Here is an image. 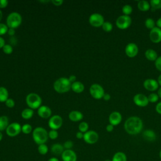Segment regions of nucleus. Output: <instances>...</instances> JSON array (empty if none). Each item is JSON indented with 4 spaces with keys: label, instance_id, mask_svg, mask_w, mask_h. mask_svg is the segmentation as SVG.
<instances>
[{
    "label": "nucleus",
    "instance_id": "53",
    "mask_svg": "<svg viewBox=\"0 0 161 161\" xmlns=\"http://www.w3.org/2000/svg\"><path fill=\"white\" fill-rule=\"evenodd\" d=\"M48 161H59V160L57 157H51L48 160Z\"/></svg>",
    "mask_w": 161,
    "mask_h": 161
},
{
    "label": "nucleus",
    "instance_id": "58",
    "mask_svg": "<svg viewBox=\"0 0 161 161\" xmlns=\"http://www.w3.org/2000/svg\"><path fill=\"white\" fill-rule=\"evenodd\" d=\"M159 157H160V160H161V150H160V152H159Z\"/></svg>",
    "mask_w": 161,
    "mask_h": 161
},
{
    "label": "nucleus",
    "instance_id": "10",
    "mask_svg": "<svg viewBox=\"0 0 161 161\" xmlns=\"http://www.w3.org/2000/svg\"><path fill=\"white\" fill-rule=\"evenodd\" d=\"M21 131V126L19 123L14 122L9 125L6 130V133L10 137L17 136Z\"/></svg>",
    "mask_w": 161,
    "mask_h": 161
},
{
    "label": "nucleus",
    "instance_id": "42",
    "mask_svg": "<svg viewBox=\"0 0 161 161\" xmlns=\"http://www.w3.org/2000/svg\"><path fill=\"white\" fill-rule=\"evenodd\" d=\"M155 65L156 69L161 72V56L157 57V58L155 61Z\"/></svg>",
    "mask_w": 161,
    "mask_h": 161
},
{
    "label": "nucleus",
    "instance_id": "57",
    "mask_svg": "<svg viewBox=\"0 0 161 161\" xmlns=\"http://www.w3.org/2000/svg\"><path fill=\"white\" fill-rule=\"evenodd\" d=\"M3 133H1V131H0V142L2 140V139H3Z\"/></svg>",
    "mask_w": 161,
    "mask_h": 161
},
{
    "label": "nucleus",
    "instance_id": "38",
    "mask_svg": "<svg viewBox=\"0 0 161 161\" xmlns=\"http://www.w3.org/2000/svg\"><path fill=\"white\" fill-rule=\"evenodd\" d=\"M9 28L6 25V24L0 23V36L8 33Z\"/></svg>",
    "mask_w": 161,
    "mask_h": 161
},
{
    "label": "nucleus",
    "instance_id": "52",
    "mask_svg": "<svg viewBox=\"0 0 161 161\" xmlns=\"http://www.w3.org/2000/svg\"><path fill=\"white\" fill-rule=\"evenodd\" d=\"M156 25L158 28L161 29V17L157 19V21L156 22Z\"/></svg>",
    "mask_w": 161,
    "mask_h": 161
},
{
    "label": "nucleus",
    "instance_id": "5",
    "mask_svg": "<svg viewBox=\"0 0 161 161\" xmlns=\"http://www.w3.org/2000/svg\"><path fill=\"white\" fill-rule=\"evenodd\" d=\"M22 23V17L18 12L11 13L6 18V25L9 28L15 29Z\"/></svg>",
    "mask_w": 161,
    "mask_h": 161
},
{
    "label": "nucleus",
    "instance_id": "49",
    "mask_svg": "<svg viewBox=\"0 0 161 161\" xmlns=\"http://www.w3.org/2000/svg\"><path fill=\"white\" fill-rule=\"evenodd\" d=\"M8 34L9 36H13V35H14V34H15L14 29H13V28H9L8 31Z\"/></svg>",
    "mask_w": 161,
    "mask_h": 161
},
{
    "label": "nucleus",
    "instance_id": "23",
    "mask_svg": "<svg viewBox=\"0 0 161 161\" xmlns=\"http://www.w3.org/2000/svg\"><path fill=\"white\" fill-rule=\"evenodd\" d=\"M145 56L148 60L150 61H155L157 58V52L151 48H149L145 51Z\"/></svg>",
    "mask_w": 161,
    "mask_h": 161
},
{
    "label": "nucleus",
    "instance_id": "9",
    "mask_svg": "<svg viewBox=\"0 0 161 161\" xmlns=\"http://www.w3.org/2000/svg\"><path fill=\"white\" fill-rule=\"evenodd\" d=\"M63 124V119L62 118L58 115L55 114L52 116L48 122V125L51 130H57L59 129Z\"/></svg>",
    "mask_w": 161,
    "mask_h": 161
},
{
    "label": "nucleus",
    "instance_id": "4",
    "mask_svg": "<svg viewBox=\"0 0 161 161\" xmlns=\"http://www.w3.org/2000/svg\"><path fill=\"white\" fill-rule=\"evenodd\" d=\"M25 101L29 108H31L32 109H38L42 106V98L36 93L31 92L28 94L26 97Z\"/></svg>",
    "mask_w": 161,
    "mask_h": 161
},
{
    "label": "nucleus",
    "instance_id": "43",
    "mask_svg": "<svg viewBox=\"0 0 161 161\" xmlns=\"http://www.w3.org/2000/svg\"><path fill=\"white\" fill-rule=\"evenodd\" d=\"M8 4V1L7 0H0V8H4Z\"/></svg>",
    "mask_w": 161,
    "mask_h": 161
},
{
    "label": "nucleus",
    "instance_id": "48",
    "mask_svg": "<svg viewBox=\"0 0 161 161\" xmlns=\"http://www.w3.org/2000/svg\"><path fill=\"white\" fill-rule=\"evenodd\" d=\"M75 136L77 139H82L84 137V133L80 132V131H77L76 133V135H75Z\"/></svg>",
    "mask_w": 161,
    "mask_h": 161
},
{
    "label": "nucleus",
    "instance_id": "14",
    "mask_svg": "<svg viewBox=\"0 0 161 161\" xmlns=\"http://www.w3.org/2000/svg\"><path fill=\"white\" fill-rule=\"evenodd\" d=\"M149 37L153 43H160L161 42V29L158 27L152 29L149 33Z\"/></svg>",
    "mask_w": 161,
    "mask_h": 161
},
{
    "label": "nucleus",
    "instance_id": "3",
    "mask_svg": "<svg viewBox=\"0 0 161 161\" xmlns=\"http://www.w3.org/2000/svg\"><path fill=\"white\" fill-rule=\"evenodd\" d=\"M32 137L37 145L45 144L48 140V134L47 131L43 127H36L33 130Z\"/></svg>",
    "mask_w": 161,
    "mask_h": 161
},
{
    "label": "nucleus",
    "instance_id": "16",
    "mask_svg": "<svg viewBox=\"0 0 161 161\" xmlns=\"http://www.w3.org/2000/svg\"><path fill=\"white\" fill-rule=\"evenodd\" d=\"M63 161H77V155L74 151L71 150H65L61 155Z\"/></svg>",
    "mask_w": 161,
    "mask_h": 161
},
{
    "label": "nucleus",
    "instance_id": "36",
    "mask_svg": "<svg viewBox=\"0 0 161 161\" xmlns=\"http://www.w3.org/2000/svg\"><path fill=\"white\" fill-rule=\"evenodd\" d=\"M3 51L6 54H11L13 52V47L9 44H5L4 46L3 47Z\"/></svg>",
    "mask_w": 161,
    "mask_h": 161
},
{
    "label": "nucleus",
    "instance_id": "59",
    "mask_svg": "<svg viewBox=\"0 0 161 161\" xmlns=\"http://www.w3.org/2000/svg\"><path fill=\"white\" fill-rule=\"evenodd\" d=\"M104 161H112V160H110V159H106V160H104Z\"/></svg>",
    "mask_w": 161,
    "mask_h": 161
},
{
    "label": "nucleus",
    "instance_id": "56",
    "mask_svg": "<svg viewBox=\"0 0 161 161\" xmlns=\"http://www.w3.org/2000/svg\"><path fill=\"white\" fill-rule=\"evenodd\" d=\"M2 18H3V12H2V11L0 9V21H1Z\"/></svg>",
    "mask_w": 161,
    "mask_h": 161
},
{
    "label": "nucleus",
    "instance_id": "47",
    "mask_svg": "<svg viewBox=\"0 0 161 161\" xmlns=\"http://www.w3.org/2000/svg\"><path fill=\"white\" fill-rule=\"evenodd\" d=\"M106 131H108V132H111V131L114 130V126L112 125H111V124H109V125H108L106 126Z\"/></svg>",
    "mask_w": 161,
    "mask_h": 161
},
{
    "label": "nucleus",
    "instance_id": "19",
    "mask_svg": "<svg viewBox=\"0 0 161 161\" xmlns=\"http://www.w3.org/2000/svg\"><path fill=\"white\" fill-rule=\"evenodd\" d=\"M84 116L83 114L79 111L74 110L70 112L69 114V118L70 121L74 122H77L82 119Z\"/></svg>",
    "mask_w": 161,
    "mask_h": 161
},
{
    "label": "nucleus",
    "instance_id": "51",
    "mask_svg": "<svg viewBox=\"0 0 161 161\" xmlns=\"http://www.w3.org/2000/svg\"><path fill=\"white\" fill-rule=\"evenodd\" d=\"M103 98V99H104V101H109V100L111 99V96H110V94H108V93H105V94H104Z\"/></svg>",
    "mask_w": 161,
    "mask_h": 161
},
{
    "label": "nucleus",
    "instance_id": "41",
    "mask_svg": "<svg viewBox=\"0 0 161 161\" xmlns=\"http://www.w3.org/2000/svg\"><path fill=\"white\" fill-rule=\"evenodd\" d=\"M5 103V105L8 107V108H13L14 106H15V102L14 101L11 99V98H8L6 102L4 103Z\"/></svg>",
    "mask_w": 161,
    "mask_h": 161
},
{
    "label": "nucleus",
    "instance_id": "34",
    "mask_svg": "<svg viewBox=\"0 0 161 161\" xmlns=\"http://www.w3.org/2000/svg\"><path fill=\"white\" fill-rule=\"evenodd\" d=\"M101 27L106 32H110L113 30V25L109 21H104Z\"/></svg>",
    "mask_w": 161,
    "mask_h": 161
},
{
    "label": "nucleus",
    "instance_id": "44",
    "mask_svg": "<svg viewBox=\"0 0 161 161\" xmlns=\"http://www.w3.org/2000/svg\"><path fill=\"white\" fill-rule=\"evenodd\" d=\"M51 2L53 3V5L57 6L62 5V4L64 3V1L62 0H52V1H51Z\"/></svg>",
    "mask_w": 161,
    "mask_h": 161
},
{
    "label": "nucleus",
    "instance_id": "27",
    "mask_svg": "<svg viewBox=\"0 0 161 161\" xmlns=\"http://www.w3.org/2000/svg\"><path fill=\"white\" fill-rule=\"evenodd\" d=\"M9 92L8 89L4 87H0V102L5 103L8 99Z\"/></svg>",
    "mask_w": 161,
    "mask_h": 161
},
{
    "label": "nucleus",
    "instance_id": "33",
    "mask_svg": "<svg viewBox=\"0 0 161 161\" xmlns=\"http://www.w3.org/2000/svg\"><path fill=\"white\" fill-rule=\"evenodd\" d=\"M21 131L24 134H29L32 131V126L31 125L26 123L21 126Z\"/></svg>",
    "mask_w": 161,
    "mask_h": 161
},
{
    "label": "nucleus",
    "instance_id": "13",
    "mask_svg": "<svg viewBox=\"0 0 161 161\" xmlns=\"http://www.w3.org/2000/svg\"><path fill=\"white\" fill-rule=\"evenodd\" d=\"M138 52V48L135 43H130L125 47V53L130 58L136 56Z\"/></svg>",
    "mask_w": 161,
    "mask_h": 161
},
{
    "label": "nucleus",
    "instance_id": "1",
    "mask_svg": "<svg viewBox=\"0 0 161 161\" xmlns=\"http://www.w3.org/2000/svg\"><path fill=\"white\" fill-rule=\"evenodd\" d=\"M124 128L130 135L138 134L143 128L142 120L137 116L130 117L125 122Z\"/></svg>",
    "mask_w": 161,
    "mask_h": 161
},
{
    "label": "nucleus",
    "instance_id": "24",
    "mask_svg": "<svg viewBox=\"0 0 161 161\" xmlns=\"http://www.w3.org/2000/svg\"><path fill=\"white\" fill-rule=\"evenodd\" d=\"M9 118L8 116L3 115L0 116V131L6 130L9 126Z\"/></svg>",
    "mask_w": 161,
    "mask_h": 161
},
{
    "label": "nucleus",
    "instance_id": "32",
    "mask_svg": "<svg viewBox=\"0 0 161 161\" xmlns=\"http://www.w3.org/2000/svg\"><path fill=\"white\" fill-rule=\"evenodd\" d=\"M38 151L41 155H46L48 151V148L45 143L41 144L39 145L38 147Z\"/></svg>",
    "mask_w": 161,
    "mask_h": 161
},
{
    "label": "nucleus",
    "instance_id": "50",
    "mask_svg": "<svg viewBox=\"0 0 161 161\" xmlns=\"http://www.w3.org/2000/svg\"><path fill=\"white\" fill-rule=\"evenodd\" d=\"M5 44H6V43H5V40H4V39L3 37L0 36V49H1V48H3V47L4 46Z\"/></svg>",
    "mask_w": 161,
    "mask_h": 161
},
{
    "label": "nucleus",
    "instance_id": "40",
    "mask_svg": "<svg viewBox=\"0 0 161 161\" xmlns=\"http://www.w3.org/2000/svg\"><path fill=\"white\" fill-rule=\"evenodd\" d=\"M63 146L65 150H71L74 146V143L71 140H67L64 142Z\"/></svg>",
    "mask_w": 161,
    "mask_h": 161
},
{
    "label": "nucleus",
    "instance_id": "39",
    "mask_svg": "<svg viewBox=\"0 0 161 161\" xmlns=\"http://www.w3.org/2000/svg\"><path fill=\"white\" fill-rule=\"evenodd\" d=\"M48 134V138H50L52 140H55L58 136V133L57 131L55 130H50Z\"/></svg>",
    "mask_w": 161,
    "mask_h": 161
},
{
    "label": "nucleus",
    "instance_id": "15",
    "mask_svg": "<svg viewBox=\"0 0 161 161\" xmlns=\"http://www.w3.org/2000/svg\"><path fill=\"white\" fill-rule=\"evenodd\" d=\"M158 82L153 79H147L143 82V87L149 91H155L158 87Z\"/></svg>",
    "mask_w": 161,
    "mask_h": 161
},
{
    "label": "nucleus",
    "instance_id": "45",
    "mask_svg": "<svg viewBox=\"0 0 161 161\" xmlns=\"http://www.w3.org/2000/svg\"><path fill=\"white\" fill-rule=\"evenodd\" d=\"M155 110H156V111H157L158 114H161V102L158 103L157 104V106H156V107H155Z\"/></svg>",
    "mask_w": 161,
    "mask_h": 161
},
{
    "label": "nucleus",
    "instance_id": "2",
    "mask_svg": "<svg viewBox=\"0 0 161 161\" xmlns=\"http://www.w3.org/2000/svg\"><path fill=\"white\" fill-rule=\"evenodd\" d=\"M71 84L68 78L60 77L54 82L53 87L57 92L62 94L67 92L71 89Z\"/></svg>",
    "mask_w": 161,
    "mask_h": 161
},
{
    "label": "nucleus",
    "instance_id": "31",
    "mask_svg": "<svg viewBox=\"0 0 161 161\" xmlns=\"http://www.w3.org/2000/svg\"><path fill=\"white\" fill-rule=\"evenodd\" d=\"M89 125L86 121H82L79 125V131L84 133L88 131Z\"/></svg>",
    "mask_w": 161,
    "mask_h": 161
},
{
    "label": "nucleus",
    "instance_id": "26",
    "mask_svg": "<svg viewBox=\"0 0 161 161\" xmlns=\"http://www.w3.org/2000/svg\"><path fill=\"white\" fill-rule=\"evenodd\" d=\"M112 161H127V157L125 153L122 152H116L113 158Z\"/></svg>",
    "mask_w": 161,
    "mask_h": 161
},
{
    "label": "nucleus",
    "instance_id": "35",
    "mask_svg": "<svg viewBox=\"0 0 161 161\" xmlns=\"http://www.w3.org/2000/svg\"><path fill=\"white\" fill-rule=\"evenodd\" d=\"M132 11H133L132 7L129 4L125 5L122 8V12L124 14V15L129 16L132 13Z\"/></svg>",
    "mask_w": 161,
    "mask_h": 161
},
{
    "label": "nucleus",
    "instance_id": "55",
    "mask_svg": "<svg viewBox=\"0 0 161 161\" xmlns=\"http://www.w3.org/2000/svg\"><path fill=\"white\" fill-rule=\"evenodd\" d=\"M157 95L158 96V97L160 98H161V87L158 90V92H157Z\"/></svg>",
    "mask_w": 161,
    "mask_h": 161
},
{
    "label": "nucleus",
    "instance_id": "37",
    "mask_svg": "<svg viewBox=\"0 0 161 161\" xmlns=\"http://www.w3.org/2000/svg\"><path fill=\"white\" fill-rule=\"evenodd\" d=\"M158 98H159L158 96L157 95V94H155V93H151L148 96V101L153 103H156L158 100Z\"/></svg>",
    "mask_w": 161,
    "mask_h": 161
},
{
    "label": "nucleus",
    "instance_id": "29",
    "mask_svg": "<svg viewBox=\"0 0 161 161\" xmlns=\"http://www.w3.org/2000/svg\"><path fill=\"white\" fill-rule=\"evenodd\" d=\"M150 7L152 11L161 8V0H152L150 1Z\"/></svg>",
    "mask_w": 161,
    "mask_h": 161
},
{
    "label": "nucleus",
    "instance_id": "20",
    "mask_svg": "<svg viewBox=\"0 0 161 161\" xmlns=\"http://www.w3.org/2000/svg\"><path fill=\"white\" fill-rule=\"evenodd\" d=\"M64 148L60 143H54L51 146V153L54 155H61L64 151Z\"/></svg>",
    "mask_w": 161,
    "mask_h": 161
},
{
    "label": "nucleus",
    "instance_id": "46",
    "mask_svg": "<svg viewBox=\"0 0 161 161\" xmlns=\"http://www.w3.org/2000/svg\"><path fill=\"white\" fill-rule=\"evenodd\" d=\"M68 79H69V81L71 82V84L73 83V82H75V81H77V80H76L77 77H76V76L74 75H70Z\"/></svg>",
    "mask_w": 161,
    "mask_h": 161
},
{
    "label": "nucleus",
    "instance_id": "8",
    "mask_svg": "<svg viewBox=\"0 0 161 161\" xmlns=\"http://www.w3.org/2000/svg\"><path fill=\"white\" fill-rule=\"evenodd\" d=\"M131 24V18L130 16L121 15L119 16L116 20V26L121 29L125 30L128 28Z\"/></svg>",
    "mask_w": 161,
    "mask_h": 161
},
{
    "label": "nucleus",
    "instance_id": "21",
    "mask_svg": "<svg viewBox=\"0 0 161 161\" xmlns=\"http://www.w3.org/2000/svg\"><path fill=\"white\" fill-rule=\"evenodd\" d=\"M143 137L148 142H153L156 139V134L152 130H146L143 132Z\"/></svg>",
    "mask_w": 161,
    "mask_h": 161
},
{
    "label": "nucleus",
    "instance_id": "25",
    "mask_svg": "<svg viewBox=\"0 0 161 161\" xmlns=\"http://www.w3.org/2000/svg\"><path fill=\"white\" fill-rule=\"evenodd\" d=\"M137 6H138V9L142 11H147L150 8V3L148 1H144V0L138 1Z\"/></svg>",
    "mask_w": 161,
    "mask_h": 161
},
{
    "label": "nucleus",
    "instance_id": "7",
    "mask_svg": "<svg viewBox=\"0 0 161 161\" xmlns=\"http://www.w3.org/2000/svg\"><path fill=\"white\" fill-rule=\"evenodd\" d=\"M89 22L92 26L98 28L102 26L104 22V19L102 14L95 13L90 15L89 18Z\"/></svg>",
    "mask_w": 161,
    "mask_h": 161
},
{
    "label": "nucleus",
    "instance_id": "18",
    "mask_svg": "<svg viewBox=\"0 0 161 161\" xmlns=\"http://www.w3.org/2000/svg\"><path fill=\"white\" fill-rule=\"evenodd\" d=\"M122 120V116L120 113L118 111L112 112L109 116V124L116 126L119 125Z\"/></svg>",
    "mask_w": 161,
    "mask_h": 161
},
{
    "label": "nucleus",
    "instance_id": "54",
    "mask_svg": "<svg viewBox=\"0 0 161 161\" xmlns=\"http://www.w3.org/2000/svg\"><path fill=\"white\" fill-rule=\"evenodd\" d=\"M158 84L160 85V86H161V74L158 76Z\"/></svg>",
    "mask_w": 161,
    "mask_h": 161
},
{
    "label": "nucleus",
    "instance_id": "12",
    "mask_svg": "<svg viewBox=\"0 0 161 161\" xmlns=\"http://www.w3.org/2000/svg\"><path fill=\"white\" fill-rule=\"evenodd\" d=\"M133 102L134 103L139 106V107H145L148 105L149 101L148 99V97L143 94H137L133 97Z\"/></svg>",
    "mask_w": 161,
    "mask_h": 161
},
{
    "label": "nucleus",
    "instance_id": "11",
    "mask_svg": "<svg viewBox=\"0 0 161 161\" xmlns=\"http://www.w3.org/2000/svg\"><path fill=\"white\" fill-rule=\"evenodd\" d=\"M83 139L84 142L88 144H94L98 141L99 135L95 131L88 130L84 133Z\"/></svg>",
    "mask_w": 161,
    "mask_h": 161
},
{
    "label": "nucleus",
    "instance_id": "6",
    "mask_svg": "<svg viewBox=\"0 0 161 161\" xmlns=\"http://www.w3.org/2000/svg\"><path fill=\"white\" fill-rule=\"evenodd\" d=\"M89 92L91 96L96 99H100L103 97L105 94L103 87L98 84H93L89 88Z\"/></svg>",
    "mask_w": 161,
    "mask_h": 161
},
{
    "label": "nucleus",
    "instance_id": "28",
    "mask_svg": "<svg viewBox=\"0 0 161 161\" xmlns=\"http://www.w3.org/2000/svg\"><path fill=\"white\" fill-rule=\"evenodd\" d=\"M33 114H34L33 109L31 108H26L22 111L21 115L23 119H29L33 117Z\"/></svg>",
    "mask_w": 161,
    "mask_h": 161
},
{
    "label": "nucleus",
    "instance_id": "22",
    "mask_svg": "<svg viewBox=\"0 0 161 161\" xmlns=\"http://www.w3.org/2000/svg\"><path fill=\"white\" fill-rule=\"evenodd\" d=\"M84 88V85L80 81H75L71 84V89L75 93L82 92Z\"/></svg>",
    "mask_w": 161,
    "mask_h": 161
},
{
    "label": "nucleus",
    "instance_id": "30",
    "mask_svg": "<svg viewBox=\"0 0 161 161\" xmlns=\"http://www.w3.org/2000/svg\"><path fill=\"white\" fill-rule=\"evenodd\" d=\"M145 26L150 30L153 29V28H155V21L151 18H148L147 19H146L145 21Z\"/></svg>",
    "mask_w": 161,
    "mask_h": 161
},
{
    "label": "nucleus",
    "instance_id": "17",
    "mask_svg": "<svg viewBox=\"0 0 161 161\" xmlns=\"http://www.w3.org/2000/svg\"><path fill=\"white\" fill-rule=\"evenodd\" d=\"M37 113L40 118L47 119V118L51 117L52 110L49 107H48L45 105H42L38 109Z\"/></svg>",
    "mask_w": 161,
    "mask_h": 161
}]
</instances>
